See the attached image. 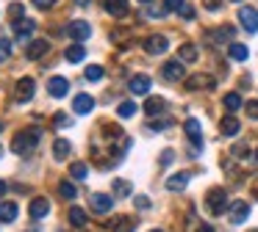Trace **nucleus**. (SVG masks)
I'll list each match as a JSON object with an SVG mask.
<instances>
[{
    "label": "nucleus",
    "instance_id": "nucleus-1",
    "mask_svg": "<svg viewBox=\"0 0 258 232\" xmlns=\"http://www.w3.org/2000/svg\"><path fill=\"white\" fill-rule=\"evenodd\" d=\"M206 207L211 215H222L225 210H228V193H225L222 188H211V191L206 193Z\"/></svg>",
    "mask_w": 258,
    "mask_h": 232
},
{
    "label": "nucleus",
    "instance_id": "nucleus-2",
    "mask_svg": "<svg viewBox=\"0 0 258 232\" xmlns=\"http://www.w3.org/2000/svg\"><path fill=\"white\" fill-rule=\"evenodd\" d=\"M39 144V130H25V133H20L17 138L12 141V152H17V155H28L31 149Z\"/></svg>",
    "mask_w": 258,
    "mask_h": 232
},
{
    "label": "nucleus",
    "instance_id": "nucleus-3",
    "mask_svg": "<svg viewBox=\"0 0 258 232\" xmlns=\"http://www.w3.org/2000/svg\"><path fill=\"white\" fill-rule=\"evenodd\" d=\"M183 75H186V69H183V61H167V64L161 66V77L164 80H169V83H175V80H183Z\"/></svg>",
    "mask_w": 258,
    "mask_h": 232
},
{
    "label": "nucleus",
    "instance_id": "nucleus-4",
    "mask_svg": "<svg viewBox=\"0 0 258 232\" xmlns=\"http://www.w3.org/2000/svg\"><path fill=\"white\" fill-rule=\"evenodd\" d=\"M89 207L95 210V213H111L114 210V199L108 196V193H92L89 196Z\"/></svg>",
    "mask_w": 258,
    "mask_h": 232
},
{
    "label": "nucleus",
    "instance_id": "nucleus-5",
    "mask_svg": "<svg viewBox=\"0 0 258 232\" xmlns=\"http://www.w3.org/2000/svg\"><path fill=\"white\" fill-rule=\"evenodd\" d=\"M89 33H92V25H89V22H84V20H73V22L67 25V36L75 39V42H84V39H89Z\"/></svg>",
    "mask_w": 258,
    "mask_h": 232
},
{
    "label": "nucleus",
    "instance_id": "nucleus-6",
    "mask_svg": "<svg viewBox=\"0 0 258 232\" xmlns=\"http://www.w3.org/2000/svg\"><path fill=\"white\" fill-rule=\"evenodd\" d=\"M239 22L244 25L247 33H255V31H258V11L252 9V6H244V9H239Z\"/></svg>",
    "mask_w": 258,
    "mask_h": 232
},
{
    "label": "nucleus",
    "instance_id": "nucleus-7",
    "mask_svg": "<svg viewBox=\"0 0 258 232\" xmlns=\"http://www.w3.org/2000/svg\"><path fill=\"white\" fill-rule=\"evenodd\" d=\"M167 47H169V42H167V36H161V33H153V36L145 39V50H147L150 55L167 53Z\"/></svg>",
    "mask_w": 258,
    "mask_h": 232
},
{
    "label": "nucleus",
    "instance_id": "nucleus-8",
    "mask_svg": "<svg viewBox=\"0 0 258 232\" xmlns=\"http://www.w3.org/2000/svg\"><path fill=\"white\" fill-rule=\"evenodd\" d=\"M128 88H131L134 97H147V94H150V77L147 75H134L131 83H128Z\"/></svg>",
    "mask_w": 258,
    "mask_h": 232
},
{
    "label": "nucleus",
    "instance_id": "nucleus-9",
    "mask_svg": "<svg viewBox=\"0 0 258 232\" xmlns=\"http://www.w3.org/2000/svg\"><path fill=\"white\" fill-rule=\"evenodd\" d=\"M92 110H95V97H92V94H78V97L73 99V113L86 116V113H92Z\"/></svg>",
    "mask_w": 258,
    "mask_h": 232
},
{
    "label": "nucleus",
    "instance_id": "nucleus-10",
    "mask_svg": "<svg viewBox=\"0 0 258 232\" xmlns=\"http://www.w3.org/2000/svg\"><path fill=\"white\" fill-rule=\"evenodd\" d=\"M47 50H50V42H47V39H34V42L25 47V55H28L31 61H36V58H42V55H47Z\"/></svg>",
    "mask_w": 258,
    "mask_h": 232
},
{
    "label": "nucleus",
    "instance_id": "nucleus-11",
    "mask_svg": "<svg viewBox=\"0 0 258 232\" xmlns=\"http://www.w3.org/2000/svg\"><path fill=\"white\" fill-rule=\"evenodd\" d=\"M250 218V204L247 202H233L230 204V224H244Z\"/></svg>",
    "mask_w": 258,
    "mask_h": 232
},
{
    "label": "nucleus",
    "instance_id": "nucleus-12",
    "mask_svg": "<svg viewBox=\"0 0 258 232\" xmlns=\"http://www.w3.org/2000/svg\"><path fill=\"white\" fill-rule=\"evenodd\" d=\"M47 91H50V97H56V99H61L64 94L70 91V80L67 77H50V83H47Z\"/></svg>",
    "mask_w": 258,
    "mask_h": 232
},
{
    "label": "nucleus",
    "instance_id": "nucleus-13",
    "mask_svg": "<svg viewBox=\"0 0 258 232\" xmlns=\"http://www.w3.org/2000/svg\"><path fill=\"white\" fill-rule=\"evenodd\" d=\"M34 31H36V22H34V20H25V17H23V20L14 22V33H17L20 42H28Z\"/></svg>",
    "mask_w": 258,
    "mask_h": 232
},
{
    "label": "nucleus",
    "instance_id": "nucleus-14",
    "mask_svg": "<svg viewBox=\"0 0 258 232\" xmlns=\"http://www.w3.org/2000/svg\"><path fill=\"white\" fill-rule=\"evenodd\" d=\"M186 88L189 91H197V88H214V77L211 75H195L186 80Z\"/></svg>",
    "mask_w": 258,
    "mask_h": 232
},
{
    "label": "nucleus",
    "instance_id": "nucleus-15",
    "mask_svg": "<svg viewBox=\"0 0 258 232\" xmlns=\"http://www.w3.org/2000/svg\"><path fill=\"white\" fill-rule=\"evenodd\" d=\"M186 136L195 147H203V133H200V122L197 119H186Z\"/></svg>",
    "mask_w": 258,
    "mask_h": 232
},
{
    "label": "nucleus",
    "instance_id": "nucleus-16",
    "mask_svg": "<svg viewBox=\"0 0 258 232\" xmlns=\"http://www.w3.org/2000/svg\"><path fill=\"white\" fill-rule=\"evenodd\" d=\"M31 218H45L47 213H50V202H47V199H34V202H31Z\"/></svg>",
    "mask_w": 258,
    "mask_h": 232
},
{
    "label": "nucleus",
    "instance_id": "nucleus-17",
    "mask_svg": "<svg viewBox=\"0 0 258 232\" xmlns=\"http://www.w3.org/2000/svg\"><path fill=\"white\" fill-rule=\"evenodd\" d=\"M31 97H34V80H31V77H23V80L17 83V99L20 102H28Z\"/></svg>",
    "mask_w": 258,
    "mask_h": 232
},
{
    "label": "nucleus",
    "instance_id": "nucleus-18",
    "mask_svg": "<svg viewBox=\"0 0 258 232\" xmlns=\"http://www.w3.org/2000/svg\"><path fill=\"white\" fill-rule=\"evenodd\" d=\"M128 9H131L128 0H106V11L111 17H125V14H128Z\"/></svg>",
    "mask_w": 258,
    "mask_h": 232
},
{
    "label": "nucleus",
    "instance_id": "nucleus-19",
    "mask_svg": "<svg viewBox=\"0 0 258 232\" xmlns=\"http://www.w3.org/2000/svg\"><path fill=\"white\" fill-rule=\"evenodd\" d=\"M189 185V174H186V171H178V174H172L167 180V188L169 191H183V188Z\"/></svg>",
    "mask_w": 258,
    "mask_h": 232
},
{
    "label": "nucleus",
    "instance_id": "nucleus-20",
    "mask_svg": "<svg viewBox=\"0 0 258 232\" xmlns=\"http://www.w3.org/2000/svg\"><path fill=\"white\" fill-rule=\"evenodd\" d=\"M84 55H86V50L81 47L78 42H75L73 47H67V50H64V58H67L70 64H81V61H84Z\"/></svg>",
    "mask_w": 258,
    "mask_h": 232
},
{
    "label": "nucleus",
    "instance_id": "nucleus-21",
    "mask_svg": "<svg viewBox=\"0 0 258 232\" xmlns=\"http://www.w3.org/2000/svg\"><path fill=\"white\" fill-rule=\"evenodd\" d=\"M219 130H222V136H236V133H239V119H236L233 113H228L222 119V125H219Z\"/></svg>",
    "mask_w": 258,
    "mask_h": 232
},
{
    "label": "nucleus",
    "instance_id": "nucleus-22",
    "mask_svg": "<svg viewBox=\"0 0 258 232\" xmlns=\"http://www.w3.org/2000/svg\"><path fill=\"white\" fill-rule=\"evenodd\" d=\"M17 218V204L14 202H0V221H14Z\"/></svg>",
    "mask_w": 258,
    "mask_h": 232
},
{
    "label": "nucleus",
    "instance_id": "nucleus-23",
    "mask_svg": "<svg viewBox=\"0 0 258 232\" xmlns=\"http://www.w3.org/2000/svg\"><path fill=\"white\" fill-rule=\"evenodd\" d=\"M178 55H180V61H183V64H191V61H197V47L186 42V44H180Z\"/></svg>",
    "mask_w": 258,
    "mask_h": 232
},
{
    "label": "nucleus",
    "instance_id": "nucleus-24",
    "mask_svg": "<svg viewBox=\"0 0 258 232\" xmlns=\"http://www.w3.org/2000/svg\"><path fill=\"white\" fill-rule=\"evenodd\" d=\"M233 28L230 25H225V28H219V31H214V33H208V39H211V42H230V39H233Z\"/></svg>",
    "mask_w": 258,
    "mask_h": 232
},
{
    "label": "nucleus",
    "instance_id": "nucleus-25",
    "mask_svg": "<svg viewBox=\"0 0 258 232\" xmlns=\"http://www.w3.org/2000/svg\"><path fill=\"white\" fill-rule=\"evenodd\" d=\"M228 53H230V58H233V61H247V58H250V50H247L244 44H236V42L228 47Z\"/></svg>",
    "mask_w": 258,
    "mask_h": 232
},
{
    "label": "nucleus",
    "instance_id": "nucleus-26",
    "mask_svg": "<svg viewBox=\"0 0 258 232\" xmlns=\"http://www.w3.org/2000/svg\"><path fill=\"white\" fill-rule=\"evenodd\" d=\"M86 221H89V218H86V213L81 207H70V224H73V226H78V229H81V226H86Z\"/></svg>",
    "mask_w": 258,
    "mask_h": 232
},
{
    "label": "nucleus",
    "instance_id": "nucleus-27",
    "mask_svg": "<svg viewBox=\"0 0 258 232\" xmlns=\"http://www.w3.org/2000/svg\"><path fill=\"white\" fill-rule=\"evenodd\" d=\"M164 110V99L161 97H150L145 102V113H150V116H156V113H161Z\"/></svg>",
    "mask_w": 258,
    "mask_h": 232
},
{
    "label": "nucleus",
    "instance_id": "nucleus-28",
    "mask_svg": "<svg viewBox=\"0 0 258 232\" xmlns=\"http://www.w3.org/2000/svg\"><path fill=\"white\" fill-rule=\"evenodd\" d=\"M53 155H56V160H64L70 155V141H64V138H58L56 144H53Z\"/></svg>",
    "mask_w": 258,
    "mask_h": 232
},
{
    "label": "nucleus",
    "instance_id": "nucleus-29",
    "mask_svg": "<svg viewBox=\"0 0 258 232\" xmlns=\"http://www.w3.org/2000/svg\"><path fill=\"white\" fill-rule=\"evenodd\" d=\"M136 110H139V108H136V102H131V99H128V102H119L117 113H119V119H131Z\"/></svg>",
    "mask_w": 258,
    "mask_h": 232
},
{
    "label": "nucleus",
    "instance_id": "nucleus-30",
    "mask_svg": "<svg viewBox=\"0 0 258 232\" xmlns=\"http://www.w3.org/2000/svg\"><path fill=\"white\" fill-rule=\"evenodd\" d=\"M70 177H73V180H86V177H89V169H86L84 163H73L70 166Z\"/></svg>",
    "mask_w": 258,
    "mask_h": 232
},
{
    "label": "nucleus",
    "instance_id": "nucleus-31",
    "mask_svg": "<svg viewBox=\"0 0 258 232\" xmlns=\"http://www.w3.org/2000/svg\"><path fill=\"white\" fill-rule=\"evenodd\" d=\"M225 108H228V110H239L241 108V97L236 91H230L228 97H225Z\"/></svg>",
    "mask_w": 258,
    "mask_h": 232
},
{
    "label": "nucleus",
    "instance_id": "nucleus-32",
    "mask_svg": "<svg viewBox=\"0 0 258 232\" xmlns=\"http://www.w3.org/2000/svg\"><path fill=\"white\" fill-rule=\"evenodd\" d=\"M58 193H61L64 199H75V193H78V191H75V185L70 180H64L61 185H58Z\"/></svg>",
    "mask_w": 258,
    "mask_h": 232
},
{
    "label": "nucleus",
    "instance_id": "nucleus-33",
    "mask_svg": "<svg viewBox=\"0 0 258 232\" xmlns=\"http://www.w3.org/2000/svg\"><path fill=\"white\" fill-rule=\"evenodd\" d=\"M86 80H92V83H97V80H103V66H97V64H92L89 69H86Z\"/></svg>",
    "mask_w": 258,
    "mask_h": 232
},
{
    "label": "nucleus",
    "instance_id": "nucleus-34",
    "mask_svg": "<svg viewBox=\"0 0 258 232\" xmlns=\"http://www.w3.org/2000/svg\"><path fill=\"white\" fill-rule=\"evenodd\" d=\"M9 55H12V42L0 39V61H9Z\"/></svg>",
    "mask_w": 258,
    "mask_h": 232
},
{
    "label": "nucleus",
    "instance_id": "nucleus-35",
    "mask_svg": "<svg viewBox=\"0 0 258 232\" xmlns=\"http://www.w3.org/2000/svg\"><path fill=\"white\" fill-rule=\"evenodd\" d=\"M114 193H117V196H128V193H131V185H128L125 180H117V182H114Z\"/></svg>",
    "mask_w": 258,
    "mask_h": 232
},
{
    "label": "nucleus",
    "instance_id": "nucleus-36",
    "mask_svg": "<svg viewBox=\"0 0 258 232\" xmlns=\"http://www.w3.org/2000/svg\"><path fill=\"white\" fill-rule=\"evenodd\" d=\"M25 14V9H23V3H12V9H9V17H12L14 22L20 20V17Z\"/></svg>",
    "mask_w": 258,
    "mask_h": 232
},
{
    "label": "nucleus",
    "instance_id": "nucleus-37",
    "mask_svg": "<svg viewBox=\"0 0 258 232\" xmlns=\"http://www.w3.org/2000/svg\"><path fill=\"white\" fill-rule=\"evenodd\" d=\"M178 14L183 17V20H191V17H195V9H191L189 3H183V6H180V9H178Z\"/></svg>",
    "mask_w": 258,
    "mask_h": 232
},
{
    "label": "nucleus",
    "instance_id": "nucleus-38",
    "mask_svg": "<svg viewBox=\"0 0 258 232\" xmlns=\"http://www.w3.org/2000/svg\"><path fill=\"white\" fill-rule=\"evenodd\" d=\"M167 6H150V11H147V14H150V17H164V14H167Z\"/></svg>",
    "mask_w": 258,
    "mask_h": 232
},
{
    "label": "nucleus",
    "instance_id": "nucleus-39",
    "mask_svg": "<svg viewBox=\"0 0 258 232\" xmlns=\"http://www.w3.org/2000/svg\"><path fill=\"white\" fill-rule=\"evenodd\" d=\"M73 122H70L67 113H56V127H70Z\"/></svg>",
    "mask_w": 258,
    "mask_h": 232
},
{
    "label": "nucleus",
    "instance_id": "nucleus-40",
    "mask_svg": "<svg viewBox=\"0 0 258 232\" xmlns=\"http://www.w3.org/2000/svg\"><path fill=\"white\" fill-rule=\"evenodd\" d=\"M134 204H136L139 210H147V207H150V199H147V196H136Z\"/></svg>",
    "mask_w": 258,
    "mask_h": 232
},
{
    "label": "nucleus",
    "instance_id": "nucleus-41",
    "mask_svg": "<svg viewBox=\"0 0 258 232\" xmlns=\"http://www.w3.org/2000/svg\"><path fill=\"white\" fill-rule=\"evenodd\" d=\"M203 6H206L208 11H217L219 6H222V0H203Z\"/></svg>",
    "mask_w": 258,
    "mask_h": 232
},
{
    "label": "nucleus",
    "instance_id": "nucleus-42",
    "mask_svg": "<svg viewBox=\"0 0 258 232\" xmlns=\"http://www.w3.org/2000/svg\"><path fill=\"white\" fill-rule=\"evenodd\" d=\"M164 6H167L169 11H178L180 6H183V0H164Z\"/></svg>",
    "mask_w": 258,
    "mask_h": 232
},
{
    "label": "nucleus",
    "instance_id": "nucleus-43",
    "mask_svg": "<svg viewBox=\"0 0 258 232\" xmlns=\"http://www.w3.org/2000/svg\"><path fill=\"white\" fill-rule=\"evenodd\" d=\"M244 108H247V113H250L252 119H258V102H247Z\"/></svg>",
    "mask_w": 258,
    "mask_h": 232
},
{
    "label": "nucleus",
    "instance_id": "nucleus-44",
    "mask_svg": "<svg viewBox=\"0 0 258 232\" xmlns=\"http://www.w3.org/2000/svg\"><path fill=\"white\" fill-rule=\"evenodd\" d=\"M34 6H39V9H53L56 0H34Z\"/></svg>",
    "mask_w": 258,
    "mask_h": 232
},
{
    "label": "nucleus",
    "instance_id": "nucleus-45",
    "mask_svg": "<svg viewBox=\"0 0 258 232\" xmlns=\"http://www.w3.org/2000/svg\"><path fill=\"white\" fill-rule=\"evenodd\" d=\"M164 127H169V122H150V130H164Z\"/></svg>",
    "mask_w": 258,
    "mask_h": 232
},
{
    "label": "nucleus",
    "instance_id": "nucleus-46",
    "mask_svg": "<svg viewBox=\"0 0 258 232\" xmlns=\"http://www.w3.org/2000/svg\"><path fill=\"white\" fill-rule=\"evenodd\" d=\"M161 163L167 166V163H172V149H164V155H161Z\"/></svg>",
    "mask_w": 258,
    "mask_h": 232
},
{
    "label": "nucleus",
    "instance_id": "nucleus-47",
    "mask_svg": "<svg viewBox=\"0 0 258 232\" xmlns=\"http://www.w3.org/2000/svg\"><path fill=\"white\" fill-rule=\"evenodd\" d=\"M197 232H214V229H211V226H208V224H203V226H200V229H197Z\"/></svg>",
    "mask_w": 258,
    "mask_h": 232
},
{
    "label": "nucleus",
    "instance_id": "nucleus-48",
    "mask_svg": "<svg viewBox=\"0 0 258 232\" xmlns=\"http://www.w3.org/2000/svg\"><path fill=\"white\" fill-rule=\"evenodd\" d=\"M3 193H6V182L0 180V196H3Z\"/></svg>",
    "mask_w": 258,
    "mask_h": 232
},
{
    "label": "nucleus",
    "instance_id": "nucleus-49",
    "mask_svg": "<svg viewBox=\"0 0 258 232\" xmlns=\"http://www.w3.org/2000/svg\"><path fill=\"white\" fill-rule=\"evenodd\" d=\"M150 232H164V229H150Z\"/></svg>",
    "mask_w": 258,
    "mask_h": 232
},
{
    "label": "nucleus",
    "instance_id": "nucleus-50",
    "mask_svg": "<svg viewBox=\"0 0 258 232\" xmlns=\"http://www.w3.org/2000/svg\"><path fill=\"white\" fill-rule=\"evenodd\" d=\"M0 158H3V147H0Z\"/></svg>",
    "mask_w": 258,
    "mask_h": 232
},
{
    "label": "nucleus",
    "instance_id": "nucleus-51",
    "mask_svg": "<svg viewBox=\"0 0 258 232\" xmlns=\"http://www.w3.org/2000/svg\"><path fill=\"white\" fill-rule=\"evenodd\" d=\"M139 3H150V0H139Z\"/></svg>",
    "mask_w": 258,
    "mask_h": 232
},
{
    "label": "nucleus",
    "instance_id": "nucleus-52",
    "mask_svg": "<svg viewBox=\"0 0 258 232\" xmlns=\"http://www.w3.org/2000/svg\"><path fill=\"white\" fill-rule=\"evenodd\" d=\"M230 3H241V0H230Z\"/></svg>",
    "mask_w": 258,
    "mask_h": 232
},
{
    "label": "nucleus",
    "instance_id": "nucleus-53",
    "mask_svg": "<svg viewBox=\"0 0 258 232\" xmlns=\"http://www.w3.org/2000/svg\"><path fill=\"white\" fill-rule=\"evenodd\" d=\"M0 130H3V125H0Z\"/></svg>",
    "mask_w": 258,
    "mask_h": 232
},
{
    "label": "nucleus",
    "instance_id": "nucleus-54",
    "mask_svg": "<svg viewBox=\"0 0 258 232\" xmlns=\"http://www.w3.org/2000/svg\"><path fill=\"white\" fill-rule=\"evenodd\" d=\"M255 158H258V152H255Z\"/></svg>",
    "mask_w": 258,
    "mask_h": 232
}]
</instances>
